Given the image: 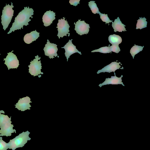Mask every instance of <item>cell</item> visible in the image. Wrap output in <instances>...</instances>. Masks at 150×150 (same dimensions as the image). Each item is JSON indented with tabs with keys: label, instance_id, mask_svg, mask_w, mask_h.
Here are the masks:
<instances>
[{
	"label": "cell",
	"instance_id": "1",
	"mask_svg": "<svg viewBox=\"0 0 150 150\" xmlns=\"http://www.w3.org/2000/svg\"><path fill=\"white\" fill-rule=\"evenodd\" d=\"M34 11L33 8L24 7V9L20 12L17 16L15 18L14 22L12 24V27L7 34H9L17 30L23 28V25L27 26L29 24L28 23L31 20L30 17L33 18L32 15L34 14Z\"/></svg>",
	"mask_w": 150,
	"mask_h": 150
},
{
	"label": "cell",
	"instance_id": "2",
	"mask_svg": "<svg viewBox=\"0 0 150 150\" xmlns=\"http://www.w3.org/2000/svg\"><path fill=\"white\" fill-rule=\"evenodd\" d=\"M30 133L28 131L23 132L14 138L10 140L8 143V149L15 150L16 148L23 147L28 141L31 139L29 136Z\"/></svg>",
	"mask_w": 150,
	"mask_h": 150
},
{
	"label": "cell",
	"instance_id": "3",
	"mask_svg": "<svg viewBox=\"0 0 150 150\" xmlns=\"http://www.w3.org/2000/svg\"><path fill=\"white\" fill-rule=\"evenodd\" d=\"M10 5L8 4L4 7L2 10L1 16V23L4 30L8 28L13 16L14 10L12 8L14 7L12 3Z\"/></svg>",
	"mask_w": 150,
	"mask_h": 150
},
{
	"label": "cell",
	"instance_id": "4",
	"mask_svg": "<svg viewBox=\"0 0 150 150\" xmlns=\"http://www.w3.org/2000/svg\"><path fill=\"white\" fill-rule=\"evenodd\" d=\"M35 59L30 62V65H28L29 73L32 75L35 76H38L39 78L41 76V75L39 76V74H43V73L41 71L42 69L41 61H39L41 58L40 57H39L38 55L35 56Z\"/></svg>",
	"mask_w": 150,
	"mask_h": 150
},
{
	"label": "cell",
	"instance_id": "5",
	"mask_svg": "<svg viewBox=\"0 0 150 150\" xmlns=\"http://www.w3.org/2000/svg\"><path fill=\"white\" fill-rule=\"evenodd\" d=\"M65 18L59 19L56 28H57L58 31L57 36L59 39L60 37L63 38L64 36H67L68 34V36L70 35L69 28L70 26L67 21L65 20Z\"/></svg>",
	"mask_w": 150,
	"mask_h": 150
},
{
	"label": "cell",
	"instance_id": "6",
	"mask_svg": "<svg viewBox=\"0 0 150 150\" xmlns=\"http://www.w3.org/2000/svg\"><path fill=\"white\" fill-rule=\"evenodd\" d=\"M13 51L8 53L6 57L4 59V64L7 66L8 70L11 69L17 68L19 65L17 57L12 52Z\"/></svg>",
	"mask_w": 150,
	"mask_h": 150
},
{
	"label": "cell",
	"instance_id": "7",
	"mask_svg": "<svg viewBox=\"0 0 150 150\" xmlns=\"http://www.w3.org/2000/svg\"><path fill=\"white\" fill-rule=\"evenodd\" d=\"M57 46L56 44L50 43L49 40H47V44L43 49L45 55L48 56L50 59L54 58V56L59 57L57 53L58 50Z\"/></svg>",
	"mask_w": 150,
	"mask_h": 150
},
{
	"label": "cell",
	"instance_id": "8",
	"mask_svg": "<svg viewBox=\"0 0 150 150\" xmlns=\"http://www.w3.org/2000/svg\"><path fill=\"white\" fill-rule=\"evenodd\" d=\"M75 25L74 30L77 33L80 35L88 34L89 31V25L86 23L84 21H81L78 20L76 23H74Z\"/></svg>",
	"mask_w": 150,
	"mask_h": 150
},
{
	"label": "cell",
	"instance_id": "9",
	"mask_svg": "<svg viewBox=\"0 0 150 150\" xmlns=\"http://www.w3.org/2000/svg\"><path fill=\"white\" fill-rule=\"evenodd\" d=\"M32 103L30 98L27 96L20 98L18 102L15 105V108L22 111H24L27 110H30L31 106L30 103Z\"/></svg>",
	"mask_w": 150,
	"mask_h": 150
},
{
	"label": "cell",
	"instance_id": "10",
	"mask_svg": "<svg viewBox=\"0 0 150 150\" xmlns=\"http://www.w3.org/2000/svg\"><path fill=\"white\" fill-rule=\"evenodd\" d=\"M11 122L10 121L0 126V136H10L12 133H16V130L13 129L14 126Z\"/></svg>",
	"mask_w": 150,
	"mask_h": 150
},
{
	"label": "cell",
	"instance_id": "11",
	"mask_svg": "<svg viewBox=\"0 0 150 150\" xmlns=\"http://www.w3.org/2000/svg\"><path fill=\"white\" fill-rule=\"evenodd\" d=\"M72 39L71 40H69V42L66 43L64 46L61 48H63L65 49V54L66 57L67 61L70 56L72 54L76 53L78 52L80 54H81V52H79L76 48V46L74 45L72 43Z\"/></svg>",
	"mask_w": 150,
	"mask_h": 150
},
{
	"label": "cell",
	"instance_id": "12",
	"mask_svg": "<svg viewBox=\"0 0 150 150\" xmlns=\"http://www.w3.org/2000/svg\"><path fill=\"white\" fill-rule=\"evenodd\" d=\"M120 62H111L110 64L105 67L101 70H99L97 72V74H99L101 72H110L115 71L117 69H123V68H120L121 66L120 65Z\"/></svg>",
	"mask_w": 150,
	"mask_h": 150
},
{
	"label": "cell",
	"instance_id": "13",
	"mask_svg": "<svg viewBox=\"0 0 150 150\" xmlns=\"http://www.w3.org/2000/svg\"><path fill=\"white\" fill-rule=\"evenodd\" d=\"M114 73L115 76H111V78H106L105 81L102 83L99 84L98 86L101 87L103 86L108 84H121L125 86L123 82H122V78L123 77V75H122L120 77H118L116 76L115 73L114 72Z\"/></svg>",
	"mask_w": 150,
	"mask_h": 150
},
{
	"label": "cell",
	"instance_id": "14",
	"mask_svg": "<svg viewBox=\"0 0 150 150\" xmlns=\"http://www.w3.org/2000/svg\"><path fill=\"white\" fill-rule=\"evenodd\" d=\"M55 13L50 10L45 12L42 18L44 25L46 27L50 25L54 20L55 19Z\"/></svg>",
	"mask_w": 150,
	"mask_h": 150
},
{
	"label": "cell",
	"instance_id": "15",
	"mask_svg": "<svg viewBox=\"0 0 150 150\" xmlns=\"http://www.w3.org/2000/svg\"><path fill=\"white\" fill-rule=\"evenodd\" d=\"M39 33L36 30L27 33L24 36L23 40L24 42L29 44L35 41L40 36Z\"/></svg>",
	"mask_w": 150,
	"mask_h": 150
},
{
	"label": "cell",
	"instance_id": "16",
	"mask_svg": "<svg viewBox=\"0 0 150 150\" xmlns=\"http://www.w3.org/2000/svg\"><path fill=\"white\" fill-rule=\"evenodd\" d=\"M112 25L114 32H122L123 31H126L125 28V25L122 23L119 17L117 19H115L113 22H112Z\"/></svg>",
	"mask_w": 150,
	"mask_h": 150
},
{
	"label": "cell",
	"instance_id": "17",
	"mask_svg": "<svg viewBox=\"0 0 150 150\" xmlns=\"http://www.w3.org/2000/svg\"><path fill=\"white\" fill-rule=\"evenodd\" d=\"M108 40L112 45H119L122 42V40L120 36L115 34L111 35L108 37Z\"/></svg>",
	"mask_w": 150,
	"mask_h": 150
},
{
	"label": "cell",
	"instance_id": "18",
	"mask_svg": "<svg viewBox=\"0 0 150 150\" xmlns=\"http://www.w3.org/2000/svg\"><path fill=\"white\" fill-rule=\"evenodd\" d=\"M139 19L137 20L136 29H141L146 27L147 23V21H146V19L145 17H139Z\"/></svg>",
	"mask_w": 150,
	"mask_h": 150
},
{
	"label": "cell",
	"instance_id": "19",
	"mask_svg": "<svg viewBox=\"0 0 150 150\" xmlns=\"http://www.w3.org/2000/svg\"><path fill=\"white\" fill-rule=\"evenodd\" d=\"M4 113V112L3 110L0 111V126L5 123L11 121V117L10 118L7 115H5L1 113Z\"/></svg>",
	"mask_w": 150,
	"mask_h": 150
},
{
	"label": "cell",
	"instance_id": "20",
	"mask_svg": "<svg viewBox=\"0 0 150 150\" xmlns=\"http://www.w3.org/2000/svg\"><path fill=\"white\" fill-rule=\"evenodd\" d=\"M144 47V46L142 47L135 45L131 48L130 50V53L133 58L136 54L142 51Z\"/></svg>",
	"mask_w": 150,
	"mask_h": 150
},
{
	"label": "cell",
	"instance_id": "21",
	"mask_svg": "<svg viewBox=\"0 0 150 150\" xmlns=\"http://www.w3.org/2000/svg\"><path fill=\"white\" fill-rule=\"evenodd\" d=\"M95 1H91L88 2V6L91 10L92 12L94 14H99L100 12L97 6Z\"/></svg>",
	"mask_w": 150,
	"mask_h": 150
},
{
	"label": "cell",
	"instance_id": "22",
	"mask_svg": "<svg viewBox=\"0 0 150 150\" xmlns=\"http://www.w3.org/2000/svg\"><path fill=\"white\" fill-rule=\"evenodd\" d=\"M91 52H99L103 53H107L111 52L110 49V45H109L108 47L105 46L101 47L98 49L93 50Z\"/></svg>",
	"mask_w": 150,
	"mask_h": 150
},
{
	"label": "cell",
	"instance_id": "23",
	"mask_svg": "<svg viewBox=\"0 0 150 150\" xmlns=\"http://www.w3.org/2000/svg\"><path fill=\"white\" fill-rule=\"evenodd\" d=\"M99 14L100 16V18L102 21L105 22L106 23H109L110 22H112V21L110 20L107 14H103L99 12Z\"/></svg>",
	"mask_w": 150,
	"mask_h": 150
},
{
	"label": "cell",
	"instance_id": "24",
	"mask_svg": "<svg viewBox=\"0 0 150 150\" xmlns=\"http://www.w3.org/2000/svg\"><path fill=\"white\" fill-rule=\"evenodd\" d=\"M8 149V145L2 139L1 137H0V150H7Z\"/></svg>",
	"mask_w": 150,
	"mask_h": 150
},
{
	"label": "cell",
	"instance_id": "25",
	"mask_svg": "<svg viewBox=\"0 0 150 150\" xmlns=\"http://www.w3.org/2000/svg\"><path fill=\"white\" fill-rule=\"evenodd\" d=\"M111 52H113L116 53H118L120 51V49L119 46V45H112L110 46Z\"/></svg>",
	"mask_w": 150,
	"mask_h": 150
},
{
	"label": "cell",
	"instance_id": "26",
	"mask_svg": "<svg viewBox=\"0 0 150 150\" xmlns=\"http://www.w3.org/2000/svg\"><path fill=\"white\" fill-rule=\"evenodd\" d=\"M80 0H70L69 3L71 5L76 6L78 4H79Z\"/></svg>",
	"mask_w": 150,
	"mask_h": 150
},
{
	"label": "cell",
	"instance_id": "27",
	"mask_svg": "<svg viewBox=\"0 0 150 150\" xmlns=\"http://www.w3.org/2000/svg\"><path fill=\"white\" fill-rule=\"evenodd\" d=\"M1 54H0V55Z\"/></svg>",
	"mask_w": 150,
	"mask_h": 150
}]
</instances>
